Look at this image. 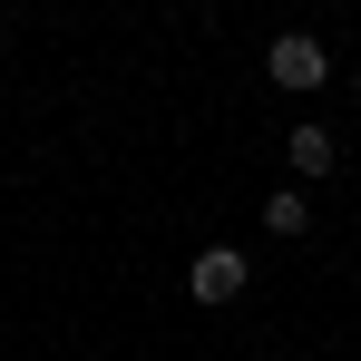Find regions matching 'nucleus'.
Here are the masks:
<instances>
[{"instance_id": "obj_1", "label": "nucleus", "mask_w": 361, "mask_h": 361, "mask_svg": "<svg viewBox=\"0 0 361 361\" xmlns=\"http://www.w3.org/2000/svg\"><path fill=\"white\" fill-rule=\"evenodd\" d=\"M264 78H274V88H322V78H332V49H322L312 30H283V39L264 49Z\"/></svg>"}, {"instance_id": "obj_2", "label": "nucleus", "mask_w": 361, "mask_h": 361, "mask_svg": "<svg viewBox=\"0 0 361 361\" xmlns=\"http://www.w3.org/2000/svg\"><path fill=\"white\" fill-rule=\"evenodd\" d=\"M244 283H254V264H244L235 244H205V254H195V274H185V293H195V302H235Z\"/></svg>"}, {"instance_id": "obj_3", "label": "nucleus", "mask_w": 361, "mask_h": 361, "mask_svg": "<svg viewBox=\"0 0 361 361\" xmlns=\"http://www.w3.org/2000/svg\"><path fill=\"white\" fill-rule=\"evenodd\" d=\"M283 157H293V176H332V166H342V147H332V127H322V118H302L293 137H283Z\"/></svg>"}, {"instance_id": "obj_4", "label": "nucleus", "mask_w": 361, "mask_h": 361, "mask_svg": "<svg viewBox=\"0 0 361 361\" xmlns=\"http://www.w3.org/2000/svg\"><path fill=\"white\" fill-rule=\"evenodd\" d=\"M302 225H312V215H302V195H274V205H264V235H302Z\"/></svg>"}, {"instance_id": "obj_5", "label": "nucleus", "mask_w": 361, "mask_h": 361, "mask_svg": "<svg viewBox=\"0 0 361 361\" xmlns=\"http://www.w3.org/2000/svg\"><path fill=\"white\" fill-rule=\"evenodd\" d=\"M352 88H361V68H352Z\"/></svg>"}]
</instances>
